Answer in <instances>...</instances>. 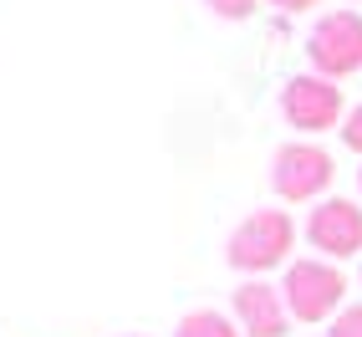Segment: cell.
Listing matches in <instances>:
<instances>
[{"instance_id": "cell-13", "label": "cell", "mask_w": 362, "mask_h": 337, "mask_svg": "<svg viewBox=\"0 0 362 337\" xmlns=\"http://www.w3.org/2000/svg\"><path fill=\"white\" fill-rule=\"evenodd\" d=\"M357 189H362V168H357Z\"/></svg>"}, {"instance_id": "cell-5", "label": "cell", "mask_w": 362, "mask_h": 337, "mask_svg": "<svg viewBox=\"0 0 362 337\" xmlns=\"http://www.w3.org/2000/svg\"><path fill=\"white\" fill-rule=\"evenodd\" d=\"M306 62H311V72H322L332 82L362 72V16L357 11H327L306 36Z\"/></svg>"}, {"instance_id": "cell-14", "label": "cell", "mask_w": 362, "mask_h": 337, "mask_svg": "<svg viewBox=\"0 0 362 337\" xmlns=\"http://www.w3.org/2000/svg\"><path fill=\"white\" fill-rule=\"evenodd\" d=\"M128 337H143V332H128Z\"/></svg>"}, {"instance_id": "cell-10", "label": "cell", "mask_w": 362, "mask_h": 337, "mask_svg": "<svg viewBox=\"0 0 362 337\" xmlns=\"http://www.w3.org/2000/svg\"><path fill=\"white\" fill-rule=\"evenodd\" d=\"M204 6L220 21H250L255 16V0H204Z\"/></svg>"}, {"instance_id": "cell-1", "label": "cell", "mask_w": 362, "mask_h": 337, "mask_svg": "<svg viewBox=\"0 0 362 337\" xmlns=\"http://www.w3.org/2000/svg\"><path fill=\"white\" fill-rule=\"evenodd\" d=\"M296 246V220L286 210H250L225 240V261L235 271H245L250 281L260 271H276Z\"/></svg>"}, {"instance_id": "cell-8", "label": "cell", "mask_w": 362, "mask_h": 337, "mask_svg": "<svg viewBox=\"0 0 362 337\" xmlns=\"http://www.w3.org/2000/svg\"><path fill=\"white\" fill-rule=\"evenodd\" d=\"M174 337H245V332H240V322L225 317V312L194 307V312H184V317L174 322Z\"/></svg>"}, {"instance_id": "cell-2", "label": "cell", "mask_w": 362, "mask_h": 337, "mask_svg": "<svg viewBox=\"0 0 362 337\" xmlns=\"http://www.w3.org/2000/svg\"><path fill=\"white\" fill-rule=\"evenodd\" d=\"M281 297L291 307V322H327L342 312V297H347V276L337 261H322V256H306V261H291L281 276Z\"/></svg>"}, {"instance_id": "cell-7", "label": "cell", "mask_w": 362, "mask_h": 337, "mask_svg": "<svg viewBox=\"0 0 362 337\" xmlns=\"http://www.w3.org/2000/svg\"><path fill=\"white\" fill-rule=\"evenodd\" d=\"M230 317L240 322V332H245V337H286V332H291V307H286L281 286L260 281V276L235 286Z\"/></svg>"}, {"instance_id": "cell-11", "label": "cell", "mask_w": 362, "mask_h": 337, "mask_svg": "<svg viewBox=\"0 0 362 337\" xmlns=\"http://www.w3.org/2000/svg\"><path fill=\"white\" fill-rule=\"evenodd\" d=\"M342 143L352 154H362V108H352L347 113V123H342Z\"/></svg>"}, {"instance_id": "cell-4", "label": "cell", "mask_w": 362, "mask_h": 337, "mask_svg": "<svg viewBox=\"0 0 362 337\" xmlns=\"http://www.w3.org/2000/svg\"><path fill=\"white\" fill-rule=\"evenodd\" d=\"M281 118L296 133H327L337 123H347L342 87L332 77H322V72H296V77L281 87Z\"/></svg>"}, {"instance_id": "cell-3", "label": "cell", "mask_w": 362, "mask_h": 337, "mask_svg": "<svg viewBox=\"0 0 362 337\" xmlns=\"http://www.w3.org/2000/svg\"><path fill=\"white\" fill-rule=\"evenodd\" d=\"M332 179H337V164H332V154L322 149V143H311V138L281 143L276 159H271V189L286 205H311V200L322 205Z\"/></svg>"}, {"instance_id": "cell-12", "label": "cell", "mask_w": 362, "mask_h": 337, "mask_svg": "<svg viewBox=\"0 0 362 337\" xmlns=\"http://www.w3.org/2000/svg\"><path fill=\"white\" fill-rule=\"evenodd\" d=\"M265 6H276V11H286V16H301V11H311V6H322V0H265Z\"/></svg>"}, {"instance_id": "cell-9", "label": "cell", "mask_w": 362, "mask_h": 337, "mask_svg": "<svg viewBox=\"0 0 362 337\" xmlns=\"http://www.w3.org/2000/svg\"><path fill=\"white\" fill-rule=\"evenodd\" d=\"M327 337H362V302H352V307L337 312L332 327H327Z\"/></svg>"}, {"instance_id": "cell-6", "label": "cell", "mask_w": 362, "mask_h": 337, "mask_svg": "<svg viewBox=\"0 0 362 337\" xmlns=\"http://www.w3.org/2000/svg\"><path fill=\"white\" fill-rule=\"evenodd\" d=\"M306 240L311 251H322V261H347L362 251V205L327 195L317 210L306 215Z\"/></svg>"}]
</instances>
